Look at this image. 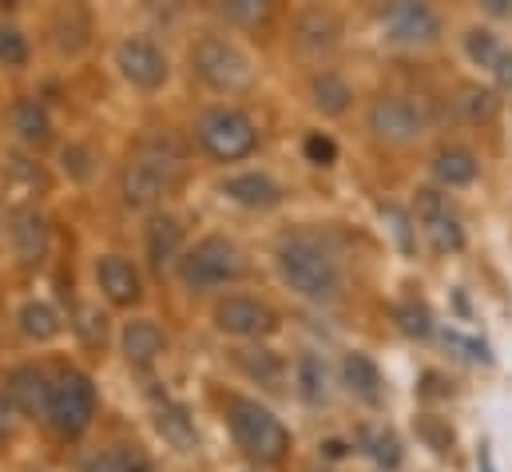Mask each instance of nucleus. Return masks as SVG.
<instances>
[{"label":"nucleus","instance_id":"obj_1","mask_svg":"<svg viewBox=\"0 0 512 472\" xmlns=\"http://www.w3.org/2000/svg\"><path fill=\"white\" fill-rule=\"evenodd\" d=\"M183 171H187V155H183L179 139L167 135V131L147 135L135 147L131 163L124 167V203L135 207V211L155 207L183 179Z\"/></svg>","mask_w":512,"mask_h":472},{"label":"nucleus","instance_id":"obj_2","mask_svg":"<svg viewBox=\"0 0 512 472\" xmlns=\"http://www.w3.org/2000/svg\"><path fill=\"white\" fill-rule=\"evenodd\" d=\"M278 270L282 278L290 282V290H298L302 298H314V302H334L342 294V266L338 258L306 235L286 238L278 246Z\"/></svg>","mask_w":512,"mask_h":472},{"label":"nucleus","instance_id":"obj_3","mask_svg":"<svg viewBox=\"0 0 512 472\" xmlns=\"http://www.w3.org/2000/svg\"><path fill=\"white\" fill-rule=\"evenodd\" d=\"M231 433H235V441H239V449L247 457L266 461V465L282 461L286 449H290V433L282 429V421L266 405L251 401V397H235L231 401Z\"/></svg>","mask_w":512,"mask_h":472},{"label":"nucleus","instance_id":"obj_4","mask_svg":"<svg viewBox=\"0 0 512 472\" xmlns=\"http://www.w3.org/2000/svg\"><path fill=\"white\" fill-rule=\"evenodd\" d=\"M247 274V258L243 250L223 235L203 238L187 258H183V282L191 290H211V286H227L239 282Z\"/></svg>","mask_w":512,"mask_h":472},{"label":"nucleus","instance_id":"obj_5","mask_svg":"<svg viewBox=\"0 0 512 472\" xmlns=\"http://www.w3.org/2000/svg\"><path fill=\"white\" fill-rule=\"evenodd\" d=\"M191 64L215 92H247L255 84V64L219 36H203L191 52Z\"/></svg>","mask_w":512,"mask_h":472},{"label":"nucleus","instance_id":"obj_6","mask_svg":"<svg viewBox=\"0 0 512 472\" xmlns=\"http://www.w3.org/2000/svg\"><path fill=\"white\" fill-rule=\"evenodd\" d=\"M44 417L52 421L56 433L80 437L92 425V417H96V389H92V381L84 373H76V369H64L56 377L52 393H48V413Z\"/></svg>","mask_w":512,"mask_h":472},{"label":"nucleus","instance_id":"obj_7","mask_svg":"<svg viewBox=\"0 0 512 472\" xmlns=\"http://www.w3.org/2000/svg\"><path fill=\"white\" fill-rule=\"evenodd\" d=\"M195 131H199V143L215 159H223V163H235V159L251 155L258 143L255 123L243 116V112H235V108H211V112H203Z\"/></svg>","mask_w":512,"mask_h":472},{"label":"nucleus","instance_id":"obj_8","mask_svg":"<svg viewBox=\"0 0 512 472\" xmlns=\"http://www.w3.org/2000/svg\"><path fill=\"white\" fill-rule=\"evenodd\" d=\"M413 223L421 227V235L429 238V246L437 254H453L465 246V227L461 215L453 211L449 195H441L437 187H421L413 199Z\"/></svg>","mask_w":512,"mask_h":472},{"label":"nucleus","instance_id":"obj_9","mask_svg":"<svg viewBox=\"0 0 512 472\" xmlns=\"http://www.w3.org/2000/svg\"><path fill=\"white\" fill-rule=\"evenodd\" d=\"M425 127H429L425 108L405 100V96H382L370 108V131L385 143H413L425 135Z\"/></svg>","mask_w":512,"mask_h":472},{"label":"nucleus","instance_id":"obj_10","mask_svg":"<svg viewBox=\"0 0 512 472\" xmlns=\"http://www.w3.org/2000/svg\"><path fill=\"white\" fill-rule=\"evenodd\" d=\"M116 64H120L124 80L135 84V88H143V92H151V88H159V84L167 80V56H163L159 44H151L147 36L124 40V44L116 48Z\"/></svg>","mask_w":512,"mask_h":472},{"label":"nucleus","instance_id":"obj_11","mask_svg":"<svg viewBox=\"0 0 512 472\" xmlns=\"http://www.w3.org/2000/svg\"><path fill=\"white\" fill-rule=\"evenodd\" d=\"M215 326L235 338H262L274 330V314L255 298H227L215 306Z\"/></svg>","mask_w":512,"mask_h":472},{"label":"nucleus","instance_id":"obj_12","mask_svg":"<svg viewBox=\"0 0 512 472\" xmlns=\"http://www.w3.org/2000/svg\"><path fill=\"white\" fill-rule=\"evenodd\" d=\"M385 32H389V40H397V44H429V40H437L441 20H437L425 4L401 0V4L385 8Z\"/></svg>","mask_w":512,"mask_h":472},{"label":"nucleus","instance_id":"obj_13","mask_svg":"<svg viewBox=\"0 0 512 472\" xmlns=\"http://www.w3.org/2000/svg\"><path fill=\"white\" fill-rule=\"evenodd\" d=\"M338 40H342V20L334 12H326V8H310L294 24V44L306 56H322V52L338 48Z\"/></svg>","mask_w":512,"mask_h":472},{"label":"nucleus","instance_id":"obj_14","mask_svg":"<svg viewBox=\"0 0 512 472\" xmlns=\"http://www.w3.org/2000/svg\"><path fill=\"white\" fill-rule=\"evenodd\" d=\"M465 48H469L473 64L489 68V72H493V80H497L501 88H512V52L497 40V36H493V32L473 28V32L465 36Z\"/></svg>","mask_w":512,"mask_h":472},{"label":"nucleus","instance_id":"obj_15","mask_svg":"<svg viewBox=\"0 0 512 472\" xmlns=\"http://www.w3.org/2000/svg\"><path fill=\"white\" fill-rule=\"evenodd\" d=\"M223 195L235 199L239 207H251V211H270V207H278V199H282L278 183H274L270 175H262V171H247V175L227 179V183H223Z\"/></svg>","mask_w":512,"mask_h":472},{"label":"nucleus","instance_id":"obj_16","mask_svg":"<svg viewBox=\"0 0 512 472\" xmlns=\"http://www.w3.org/2000/svg\"><path fill=\"white\" fill-rule=\"evenodd\" d=\"M48 393H52V385L36 365H16L8 373V397L24 413H48Z\"/></svg>","mask_w":512,"mask_h":472},{"label":"nucleus","instance_id":"obj_17","mask_svg":"<svg viewBox=\"0 0 512 472\" xmlns=\"http://www.w3.org/2000/svg\"><path fill=\"white\" fill-rule=\"evenodd\" d=\"M179 254H183V227L175 219H167V215L155 219L147 227V258H151V266L155 270H171L179 262Z\"/></svg>","mask_w":512,"mask_h":472},{"label":"nucleus","instance_id":"obj_18","mask_svg":"<svg viewBox=\"0 0 512 472\" xmlns=\"http://www.w3.org/2000/svg\"><path fill=\"white\" fill-rule=\"evenodd\" d=\"M100 290H104L116 306L139 302V274H135V266L124 262V258H116V254H108V258L100 262Z\"/></svg>","mask_w":512,"mask_h":472},{"label":"nucleus","instance_id":"obj_19","mask_svg":"<svg viewBox=\"0 0 512 472\" xmlns=\"http://www.w3.org/2000/svg\"><path fill=\"white\" fill-rule=\"evenodd\" d=\"M12 246L20 254V262H40L48 250V227L36 211H16L12 215Z\"/></svg>","mask_w":512,"mask_h":472},{"label":"nucleus","instance_id":"obj_20","mask_svg":"<svg viewBox=\"0 0 512 472\" xmlns=\"http://www.w3.org/2000/svg\"><path fill=\"white\" fill-rule=\"evenodd\" d=\"M155 429H159V433H163V441H167V445H175L179 453H195V445H199V437H195V425H191L187 409H179V405H171V401H163V405L155 409Z\"/></svg>","mask_w":512,"mask_h":472},{"label":"nucleus","instance_id":"obj_21","mask_svg":"<svg viewBox=\"0 0 512 472\" xmlns=\"http://www.w3.org/2000/svg\"><path fill=\"white\" fill-rule=\"evenodd\" d=\"M342 377H346L350 393H358L362 401H370V405L382 401V373H378V365H374L366 354L346 357V361H342Z\"/></svg>","mask_w":512,"mask_h":472},{"label":"nucleus","instance_id":"obj_22","mask_svg":"<svg viewBox=\"0 0 512 472\" xmlns=\"http://www.w3.org/2000/svg\"><path fill=\"white\" fill-rule=\"evenodd\" d=\"M159 354H163V334H159V326L147 322V318L131 322L128 330H124V357H128L131 365H151Z\"/></svg>","mask_w":512,"mask_h":472},{"label":"nucleus","instance_id":"obj_23","mask_svg":"<svg viewBox=\"0 0 512 472\" xmlns=\"http://www.w3.org/2000/svg\"><path fill=\"white\" fill-rule=\"evenodd\" d=\"M477 159L469 155V151H461V147H445L437 159H433V175H437V183H445V187H469L473 179H477Z\"/></svg>","mask_w":512,"mask_h":472},{"label":"nucleus","instance_id":"obj_24","mask_svg":"<svg viewBox=\"0 0 512 472\" xmlns=\"http://www.w3.org/2000/svg\"><path fill=\"white\" fill-rule=\"evenodd\" d=\"M310 96H314V108L326 112V116H342V112L350 108V100H354L350 84H346L338 72H322V76H314Z\"/></svg>","mask_w":512,"mask_h":472},{"label":"nucleus","instance_id":"obj_25","mask_svg":"<svg viewBox=\"0 0 512 472\" xmlns=\"http://www.w3.org/2000/svg\"><path fill=\"white\" fill-rule=\"evenodd\" d=\"M12 127L24 143H48L52 139V123H48V112L36 104V100H16L12 104Z\"/></svg>","mask_w":512,"mask_h":472},{"label":"nucleus","instance_id":"obj_26","mask_svg":"<svg viewBox=\"0 0 512 472\" xmlns=\"http://www.w3.org/2000/svg\"><path fill=\"white\" fill-rule=\"evenodd\" d=\"M453 108L469 119V123H485V119H493L501 112V100H497V92H489L481 84H465V88H457Z\"/></svg>","mask_w":512,"mask_h":472},{"label":"nucleus","instance_id":"obj_27","mask_svg":"<svg viewBox=\"0 0 512 472\" xmlns=\"http://www.w3.org/2000/svg\"><path fill=\"white\" fill-rule=\"evenodd\" d=\"M20 330L32 338V342H48L60 334V314L48 306V302H28L20 310Z\"/></svg>","mask_w":512,"mask_h":472},{"label":"nucleus","instance_id":"obj_28","mask_svg":"<svg viewBox=\"0 0 512 472\" xmlns=\"http://www.w3.org/2000/svg\"><path fill=\"white\" fill-rule=\"evenodd\" d=\"M298 389H302V397L314 401V405L326 401V393H330V389H326V365L314 354H306L298 361Z\"/></svg>","mask_w":512,"mask_h":472},{"label":"nucleus","instance_id":"obj_29","mask_svg":"<svg viewBox=\"0 0 512 472\" xmlns=\"http://www.w3.org/2000/svg\"><path fill=\"white\" fill-rule=\"evenodd\" d=\"M239 365H243L251 377H258L262 385H278V381H282V361L270 354V350H243V354H239Z\"/></svg>","mask_w":512,"mask_h":472},{"label":"nucleus","instance_id":"obj_30","mask_svg":"<svg viewBox=\"0 0 512 472\" xmlns=\"http://www.w3.org/2000/svg\"><path fill=\"white\" fill-rule=\"evenodd\" d=\"M397 326L409 338H429L433 334V318H429V310L421 302H401L397 306Z\"/></svg>","mask_w":512,"mask_h":472},{"label":"nucleus","instance_id":"obj_31","mask_svg":"<svg viewBox=\"0 0 512 472\" xmlns=\"http://www.w3.org/2000/svg\"><path fill=\"white\" fill-rule=\"evenodd\" d=\"M28 60V36L12 24H0V64L4 68H20Z\"/></svg>","mask_w":512,"mask_h":472},{"label":"nucleus","instance_id":"obj_32","mask_svg":"<svg viewBox=\"0 0 512 472\" xmlns=\"http://www.w3.org/2000/svg\"><path fill=\"white\" fill-rule=\"evenodd\" d=\"M366 445H370V457L385 465V469H397V461H401V445H397V437L389 433V429H370L366 433Z\"/></svg>","mask_w":512,"mask_h":472},{"label":"nucleus","instance_id":"obj_33","mask_svg":"<svg viewBox=\"0 0 512 472\" xmlns=\"http://www.w3.org/2000/svg\"><path fill=\"white\" fill-rule=\"evenodd\" d=\"M219 8H223V16L235 20V24H262V20L270 16V4H262V0H227V4H219Z\"/></svg>","mask_w":512,"mask_h":472},{"label":"nucleus","instance_id":"obj_34","mask_svg":"<svg viewBox=\"0 0 512 472\" xmlns=\"http://www.w3.org/2000/svg\"><path fill=\"white\" fill-rule=\"evenodd\" d=\"M306 159H310V163H318V167H330V163L338 159V147H334V139L314 131V135L306 139Z\"/></svg>","mask_w":512,"mask_h":472},{"label":"nucleus","instance_id":"obj_35","mask_svg":"<svg viewBox=\"0 0 512 472\" xmlns=\"http://www.w3.org/2000/svg\"><path fill=\"white\" fill-rule=\"evenodd\" d=\"M112 449H116V472H155L143 449L135 445H112Z\"/></svg>","mask_w":512,"mask_h":472},{"label":"nucleus","instance_id":"obj_36","mask_svg":"<svg viewBox=\"0 0 512 472\" xmlns=\"http://www.w3.org/2000/svg\"><path fill=\"white\" fill-rule=\"evenodd\" d=\"M421 437L433 445V453H449V449H453V433H449L445 425H437L433 417L421 421Z\"/></svg>","mask_w":512,"mask_h":472},{"label":"nucleus","instance_id":"obj_37","mask_svg":"<svg viewBox=\"0 0 512 472\" xmlns=\"http://www.w3.org/2000/svg\"><path fill=\"white\" fill-rule=\"evenodd\" d=\"M80 318H84V322H80V330H84V338H88L92 346H96V342L104 346V322H108V318H104V314H96L92 306H84V310H80Z\"/></svg>","mask_w":512,"mask_h":472},{"label":"nucleus","instance_id":"obj_38","mask_svg":"<svg viewBox=\"0 0 512 472\" xmlns=\"http://www.w3.org/2000/svg\"><path fill=\"white\" fill-rule=\"evenodd\" d=\"M445 346H453V350H461L465 357H473V361H489V350L481 346V342H473V338H461V334H445Z\"/></svg>","mask_w":512,"mask_h":472},{"label":"nucleus","instance_id":"obj_39","mask_svg":"<svg viewBox=\"0 0 512 472\" xmlns=\"http://www.w3.org/2000/svg\"><path fill=\"white\" fill-rule=\"evenodd\" d=\"M385 219L393 223V235H397V242H401V250H409V223H405V215L393 211V207H385Z\"/></svg>","mask_w":512,"mask_h":472},{"label":"nucleus","instance_id":"obj_40","mask_svg":"<svg viewBox=\"0 0 512 472\" xmlns=\"http://www.w3.org/2000/svg\"><path fill=\"white\" fill-rule=\"evenodd\" d=\"M12 429V405L0 397V433H8Z\"/></svg>","mask_w":512,"mask_h":472},{"label":"nucleus","instance_id":"obj_41","mask_svg":"<svg viewBox=\"0 0 512 472\" xmlns=\"http://www.w3.org/2000/svg\"><path fill=\"white\" fill-rule=\"evenodd\" d=\"M64 159H84V151H64ZM76 175H80V179H88L92 171H88L84 163H76Z\"/></svg>","mask_w":512,"mask_h":472}]
</instances>
